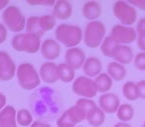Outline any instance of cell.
<instances>
[{
    "label": "cell",
    "mask_w": 145,
    "mask_h": 127,
    "mask_svg": "<svg viewBox=\"0 0 145 127\" xmlns=\"http://www.w3.org/2000/svg\"><path fill=\"white\" fill-rule=\"evenodd\" d=\"M16 120L17 123L21 126H29V125L32 124L33 121V116L30 113V111L27 110V109H20V110L17 111L16 114Z\"/></svg>",
    "instance_id": "83f0119b"
},
{
    "label": "cell",
    "mask_w": 145,
    "mask_h": 127,
    "mask_svg": "<svg viewBox=\"0 0 145 127\" xmlns=\"http://www.w3.org/2000/svg\"><path fill=\"white\" fill-rule=\"evenodd\" d=\"M143 127H145V121H144V124H143Z\"/></svg>",
    "instance_id": "60d3db41"
},
{
    "label": "cell",
    "mask_w": 145,
    "mask_h": 127,
    "mask_svg": "<svg viewBox=\"0 0 145 127\" xmlns=\"http://www.w3.org/2000/svg\"><path fill=\"white\" fill-rule=\"evenodd\" d=\"M101 14V5L97 1H88L83 6V15L89 21H95Z\"/></svg>",
    "instance_id": "44dd1931"
},
{
    "label": "cell",
    "mask_w": 145,
    "mask_h": 127,
    "mask_svg": "<svg viewBox=\"0 0 145 127\" xmlns=\"http://www.w3.org/2000/svg\"><path fill=\"white\" fill-rule=\"evenodd\" d=\"M103 65L99 59L97 57H89L86 59V62L83 66V71L85 73L86 77L88 78H97L101 74Z\"/></svg>",
    "instance_id": "e0dca14e"
},
{
    "label": "cell",
    "mask_w": 145,
    "mask_h": 127,
    "mask_svg": "<svg viewBox=\"0 0 145 127\" xmlns=\"http://www.w3.org/2000/svg\"><path fill=\"white\" fill-rule=\"evenodd\" d=\"M119 46V44H117L110 36H107L105 38L103 42L101 45V51L105 57L107 58H113L115 51H116L117 47Z\"/></svg>",
    "instance_id": "d4e9b609"
},
{
    "label": "cell",
    "mask_w": 145,
    "mask_h": 127,
    "mask_svg": "<svg viewBox=\"0 0 145 127\" xmlns=\"http://www.w3.org/2000/svg\"><path fill=\"white\" fill-rule=\"evenodd\" d=\"M113 14L121 22V25L131 26L137 19L136 9L127 1H116L113 4Z\"/></svg>",
    "instance_id": "52a82bcc"
},
{
    "label": "cell",
    "mask_w": 145,
    "mask_h": 127,
    "mask_svg": "<svg viewBox=\"0 0 145 127\" xmlns=\"http://www.w3.org/2000/svg\"><path fill=\"white\" fill-rule=\"evenodd\" d=\"M58 75L59 79L65 83H69L75 81L76 72L74 69L69 67L67 64H60L58 65Z\"/></svg>",
    "instance_id": "cb8c5ba5"
},
{
    "label": "cell",
    "mask_w": 145,
    "mask_h": 127,
    "mask_svg": "<svg viewBox=\"0 0 145 127\" xmlns=\"http://www.w3.org/2000/svg\"><path fill=\"white\" fill-rule=\"evenodd\" d=\"M127 2L133 7L140 9V10L145 11V0H128Z\"/></svg>",
    "instance_id": "1f68e13d"
},
{
    "label": "cell",
    "mask_w": 145,
    "mask_h": 127,
    "mask_svg": "<svg viewBox=\"0 0 145 127\" xmlns=\"http://www.w3.org/2000/svg\"><path fill=\"white\" fill-rule=\"evenodd\" d=\"M95 87H97V92L107 93V91L112 87V79L107 75L106 73H101L95 79Z\"/></svg>",
    "instance_id": "603a6c76"
},
{
    "label": "cell",
    "mask_w": 145,
    "mask_h": 127,
    "mask_svg": "<svg viewBox=\"0 0 145 127\" xmlns=\"http://www.w3.org/2000/svg\"><path fill=\"white\" fill-rule=\"evenodd\" d=\"M7 39V28L4 26V24L0 23V44L5 42Z\"/></svg>",
    "instance_id": "e575fe53"
},
{
    "label": "cell",
    "mask_w": 145,
    "mask_h": 127,
    "mask_svg": "<svg viewBox=\"0 0 145 127\" xmlns=\"http://www.w3.org/2000/svg\"><path fill=\"white\" fill-rule=\"evenodd\" d=\"M16 110L11 105L5 106L0 111V127H17Z\"/></svg>",
    "instance_id": "ac0fdd59"
},
{
    "label": "cell",
    "mask_w": 145,
    "mask_h": 127,
    "mask_svg": "<svg viewBox=\"0 0 145 127\" xmlns=\"http://www.w3.org/2000/svg\"><path fill=\"white\" fill-rule=\"evenodd\" d=\"M109 36L119 45L131 44L137 40L136 31L131 26H124L121 24L113 26Z\"/></svg>",
    "instance_id": "30bf717a"
},
{
    "label": "cell",
    "mask_w": 145,
    "mask_h": 127,
    "mask_svg": "<svg viewBox=\"0 0 145 127\" xmlns=\"http://www.w3.org/2000/svg\"><path fill=\"white\" fill-rule=\"evenodd\" d=\"M56 25V18L53 15L43 16H31L26 21V31L28 33H34L39 37H42L45 32L52 30Z\"/></svg>",
    "instance_id": "5b68a950"
},
{
    "label": "cell",
    "mask_w": 145,
    "mask_h": 127,
    "mask_svg": "<svg viewBox=\"0 0 145 127\" xmlns=\"http://www.w3.org/2000/svg\"><path fill=\"white\" fill-rule=\"evenodd\" d=\"M116 115L117 118L121 122H127L131 120L134 116V109L128 103H123V104H120L118 110L116 111Z\"/></svg>",
    "instance_id": "484cf974"
},
{
    "label": "cell",
    "mask_w": 145,
    "mask_h": 127,
    "mask_svg": "<svg viewBox=\"0 0 145 127\" xmlns=\"http://www.w3.org/2000/svg\"><path fill=\"white\" fill-rule=\"evenodd\" d=\"M106 29L101 21H91L88 23L84 32V42L89 48H97L105 38Z\"/></svg>",
    "instance_id": "277c9868"
},
{
    "label": "cell",
    "mask_w": 145,
    "mask_h": 127,
    "mask_svg": "<svg viewBox=\"0 0 145 127\" xmlns=\"http://www.w3.org/2000/svg\"><path fill=\"white\" fill-rule=\"evenodd\" d=\"M113 127H131V125L126 122H119V123H116Z\"/></svg>",
    "instance_id": "ab89813d"
},
{
    "label": "cell",
    "mask_w": 145,
    "mask_h": 127,
    "mask_svg": "<svg viewBox=\"0 0 145 127\" xmlns=\"http://www.w3.org/2000/svg\"><path fill=\"white\" fill-rule=\"evenodd\" d=\"M107 75L112 79V81H120L126 77L127 71L125 67L117 62H110L107 64Z\"/></svg>",
    "instance_id": "ffe728a7"
},
{
    "label": "cell",
    "mask_w": 145,
    "mask_h": 127,
    "mask_svg": "<svg viewBox=\"0 0 145 127\" xmlns=\"http://www.w3.org/2000/svg\"><path fill=\"white\" fill-rule=\"evenodd\" d=\"M16 77L20 87L26 91H32L41 83L40 75L30 63H22L18 66Z\"/></svg>",
    "instance_id": "7a4b0ae2"
},
{
    "label": "cell",
    "mask_w": 145,
    "mask_h": 127,
    "mask_svg": "<svg viewBox=\"0 0 145 127\" xmlns=\"http://www.w3.org/2000/svg\"><path fill=\"white\" fill-rule=\"evenodd\" d=\"M65 61H66L65 64H67L69 67H71L75 71L81 69V68H83L86 62L85 52L78 47L68 49L66 54H65Z\"/></svg>",
    "instance_id": "7c38bea8"
},
{
    "label": "cell",
    "mask_w": 145,
    "mask_h": 127,
    "mask_svg": "<svg viewBox=\"0 0 145 127\" xmlns=\"http://www.w3.org/2000/svg\"><path fill=\"white\" fill-rule=\"evenodd\" d=\"M27 3L30 5H47V6H51V5H55V1L54 0H50V1H48V0H39V1H30V0H28L27 1Z\"/></svg>",
    "instance_id": "836d02e7"
},
{
    "label": "cell",
    "mask_w": 145,
    "mask_h": 127,
    "mask_svg": "<svg viewBox=\"0 0 145 127\" xmlns=\"http://www.w3.org/2000/svg\"><path fill=\"white\" fill-rule=\"evenodd\" d=\"M16 71V65L10 55L4 51H0V81H11L14 78Z\"/></svg>",
    "instance_id": "8fae6325"
},
{
    "label": "cell",
    "mask_w": 145,
    "mask_h": 127,
    "mask_svg": "<svg viewBox=\"0 0 145 127\" xmlns=\"http://www.w3.org/2000/svg\"><path fill=\"white\" fill-rule=\"evenodd\" d=\"M41 54L47 62H52L59 58L61 54V47L56 40L49 38L45 40L41 45Z\"/></svg>",
    "instance_id": "5bb4252c"
},
{
    "label": "cell",
    "mask_w": 145,
    "mask_h": 127,
    "mask_svg": "<svg viewBox=\"0 0 145 127\" xmlns=\"http://www.w3.org/2000/svg\"><path fill=\"white\" fill-rule=\"evenodd\" d=\"M72 91L83 98H93L97 94V89L95 81L86 76L79 77L72 83Z\"/></svg>",
    "instance_id": "9c48e42d"
},
{
    "label": "cell",
    "mask_w": 145,
    "mask_h": 127,
    "mask_svg": "<svg viewBox=\"0 0 145 127\" xmlns=\"http://www.w3.org/2000/svg\"><path fill=\"white\" fill-rule=\"evenodd\" d=\"M31 127H51V125L44 122H40V121H35L31 124Z\"/></svg>",
    "instance_id": "74e56055"
},
{
    "label": "cell",
    "mask_w": 145,
    "mask_h": 127,
    "mask_svg": "<svg viewBox=\"0 0 145 127\" xmlns=\"http://www.w3.org/2000/svg\"><path fill=\"white\" fill-rule=\"evenodd\" d=\"M4 26L12 32H21L26 27V19L17 6H8L2 13Z\"/></svg>",
    "instance_id": "8992f818"
},
{
    "label": "cell",
    "mask_w": 145,
    "mask_h": 127,
    "mask_svg": "<svg viewBox=\"0 0 145 127\" xmlns=\"http://www.w3.org/2000/svg\"><path fill=\"white\" fill-rule=\"evenodd\" d=\"M55 37L57 42L71 49L77 47L84 40V32L77 25L60 24L55 31Z\"/></svg>",
    "instance_id": "6da1fadb"
},
{
    "label": "cell",
    "mask_w": 145,
    "mask_h": 127,
    "mask_svg": "<svg viewBox=\"0 0 145 127\" xmlns=\"http://www.w3.org/2000/svg\"><path fill=\"white\" fill-rule=\"evenodd\" d=\"M138 89V98L145 99V81H141L136 83Z\"/></svg>",
    "instance_id": "d6a6232c"
},
{
    "label": "cell",
    "mask_w": 145,
    "mask_h": 127,
    "mask_svg": "<svg viewBox=\"0 0 145 127\" xmlns=\"http://www.w3.org/2000/svg\"><path fill=\"white\" fill-rule=\"evenodd\" d=\"M76 105H77L78 107H80V108H81L82 110L86 113V117H87L88 113H89L91 109H93L95 107L97 106V103H95L93 100H91V99H89V98H80V99H78L77 102H76Z\"/></svg>",
    "instance_id": "f1b7e54d"
},
{
    "label": "cell",
    "mask_w": 145,
    "mask_h": 127,
    "mask_svg": "<svg viewBox=\"0 0 145 127\" xmlns=\"http://www.w3.org/2000/svg\"><path fill=\"white\" fill-rule=\"evenodd\" d=\"M122 93L126 99L134 101L138 98V89L137 85L133 81H126L122 87Z\"/></svg>",
    "instance_id": "4316f807"
},
{
    "label": "cell",
    "mask_w": 145,
    "mask_h": 127,
    "mask_svg": "<svg viewBox=\"0 0 145 127\" xmlns=\"http://www.w3.org/2000/svg\"><path fill=\"white\" fill-rule=\"evenodd\" d=\"M113 60L114 62H117L121 65H127L130 64V62L133 60V52L132 49L127 45H119L113 55Z\"/></svg>",
    "instance_id": "d6986e66"
},
{
    "label": "cell",
    "mask_w": 145,
    "mask_h": 127,
    "mask_svg": "<svg viewBox=\"0 0 145 127\" xmlns=\"http://www.w3.org/2000/svg\"><path fill=\"white\" fill-rule=\"evenodd\" d=\"M9 4V0H0V10L4 9Z\"/></svg>",
    "instance_id": "f35d334b"
},
{
    "label": "cell",
    "mask_w": 145,
    "mask_h": 127,
    "mask_svg": "<svg viewBox=\"0 0 145 127\" xmlns=\"http://www.w3.org/2000/svg\"><path fill=\"white\" fill-rule=\"evenodd\" d=\"M99 106L105 113L111 114L118 110L120 106V99L114 93H103L99 97Z\"/></svg>",
    "instance_id": "4fadbf2b"
},
{
    "label": "cell",
    "mask_w": 145,
    "mask_h": 127,
    "mask_svg": "<svg viewBox=\"0 0 145 127\" xmlns=\"http://www.w3.org/2000/svg\"><path fill=\"white\" fill-rule=\"evenodd\" d=\"M5 104H6V97H5V95L0 91V111L4 108Z\"/></svg>",
    "instance_id": "8d00e7d4"
},
{
    "label": "cell",
    "mask_w": 145,
    "mask_h": 127,
    "mask_svg": "<svg viewBox=\"0 0 145 127\" xmlns=\"http://www.w3.org/2000/svg\"><path fill=\"white\" fill-rule=\"evenodd\" d=\"M86 119H87L88 123L89 125H91L93 127H99L101 125H103V122H105V113L101 110V107L97 106L88 113Z\"/></svg>",
    "instance_id": "7402d4cb"
},
{
    "label": "cell",
    "mask_w": 145,
    "mask_h": 127,
    "mask_svg": "<svg viewBox=\"0 0 145 127\" xmlns=\"http://www.w3.org/2000/svg\"><path fill=\"white\" fill-rule=\"evenodd\" d=\"M136 33L138 37H145V18H142L138 21L136 27Z\"/></svg>",
    "instance_id": "4dcf8cb0"
},
{
    "label": "cell",
    "mask_w": 145,
    "mask_h": 127,
    "mask_svg": "<svg viewBox=\"0 0 145 127\" xmlns=\"http://www.w3.org/2000/svg\"><path fill=\"white\" fill-rule=\"evenodd\" d=\"M41 81L46 83H55L59 81L58 66L53 62H45L39 70Z\"/></svg>",
    "instance_id": "9a60e30c"
},
{
    "label": "cell",
    "mask_w": 145,
    "mask_h": 127,
    "mask_svg": "<svg viewBox=\"0 0 145 127\" xmlns=\"http://www.w3.org/2000/svg\"><path fill=\"white\" fill-rule=\"evenodd\" d=\"M134 67L139 71H145V53L141 52L135 56Z\"/></svg>",
    "instance_id": "f546056e"
},
{
    "label": "cell",
    "mask_w": 145,
    "mask_h": 127,
    "mask_svg": "<svg viewBox=\"0 0 145 127\" xmlns=\"http://www.w3.org/2000/svg\"><path fill=\"white\" fill-rule=\"evenodd\" d=\"M11 45L15 51L35 54L41 49V38L34 33H19L12 38Z\"/></svg>",
    "instance_id": "3957f363"
},
{
    "label": "cell",
    "mask_w": 145,
    "mask_h": 127,
    "mask_svg": "<svg viewBox=\"0 0 145 127\" xmlns=\"http://www.w3.org/2000/svg\"><path fill=\"white\" fill-rule=\"evenodd\" d=\"M77 127H82V126H77Z\"/></svg>",
    "instance_id": "b9f144b4"
},
{
    "label": "cell",
    "mask_w": 145,
    "mask_h": 127,
    "mask_svg": "<svg viewBox=\"0 0 145 127\" xmlns=\"http://www.w3.org/2000/svg\"><path fill=\"white\" fill-rule=\"evenodd\" d=\"M53 16L60 20H67L72 16V6L67 0H58L53 6Z\"/></svg>",
    "instance_id": "2e32d148"
},
{
    "label": "cell",
    "mask_w": 145,
    "mask_h": 127,
    "mask_svg": "<svg viewBox=\"0 0 145 127\" xmlns=\"http://www.w3.org/2000/svg\"><path fill=\"white\" fill-rule=\"evenodd\" d=\"M137 46L140 50L145 53V37H137Z\"/></svg>",
    "instance_id": "d590c367"
},
{
    "label": "cell",
    "mask_w": 145,
    "mask_h": 127,
    "mask_svg": "<svg viewBox=\"0 0 145 127\" xmlns=\"http://www.w3.org/2000/svg\"><path fill=\"white\" fill-rule=\"evenodd\" d=\"M86 119V113L77 105L68 108L57 120L58 127H77Z\"/></svg>",
    "instance_id": "ba28073f"
}]
</instances>
